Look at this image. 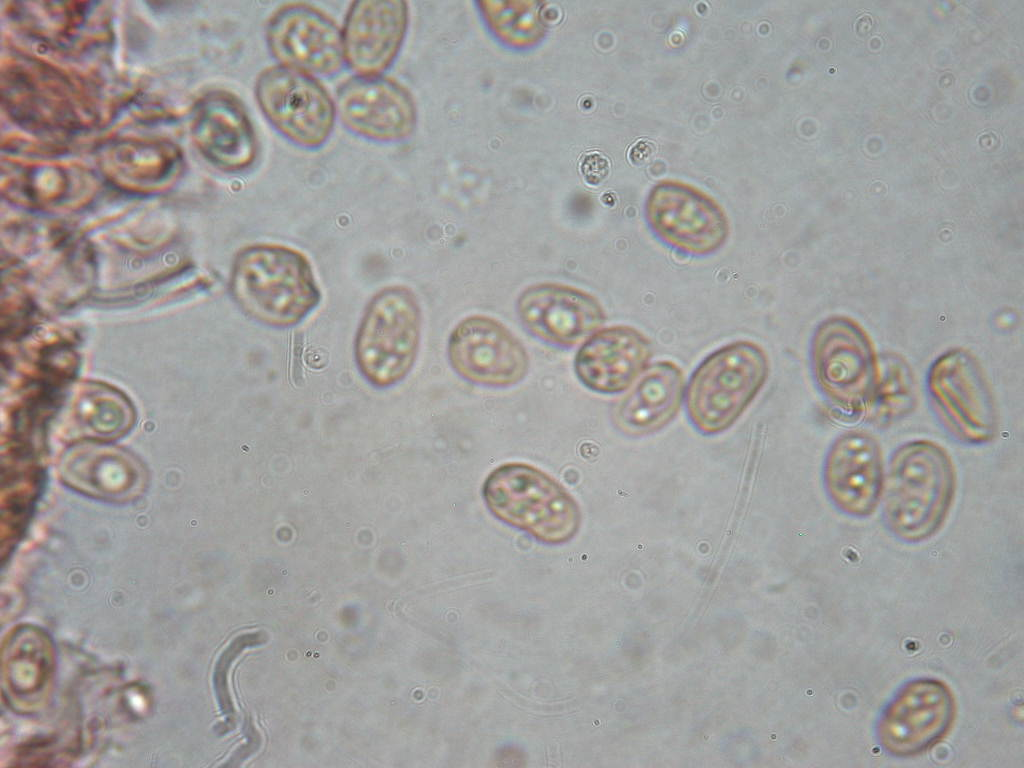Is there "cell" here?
Instances as JSON below:
<instances>
[{
    "instance_id": "6da1fadb",
    "label": "cell",
    "mask_w": 1024,
    "mask_h": 768,
    "mask_svg": "<svg viewBox=\"0 0 1024 768\" xmlns=\"http://www.w3.org/2000/svg\"><path fill=\"white\" fill-rule=\"evenodd\" d=\"M956 492V471L944 447L916 439L892 453L884 478L882 517L898 540L919 543L944 525Z\"/></svg>"
},
{
    "instance_id": "7a4b0ae2",
    "label": "cell",
    "mask_w": 1024,
    "mask_h": 768,
    "mask_svg": "<svg viewBox=\"0 0 1024 768\" xmlns=\"http://www.w3.org/2000/svg\"><path fill=\"white\" fill-rule=\"evenodd\" d=\"M0 90L7 117L30 134L67 139L94 128L100 119L84 85L34 57L16 56L3 64Z\"/></svg>"
},
{
    "instance_id": "3957f363",
    "label": "cell",
    "mask_w": 1024,
    "mask_h": 768,
    "mask_svg": "<svg viewBox=\"0 0 1024 768\" xmlns=\"http://www.w3.org/2000/svg\"><path fill=\"white\" fill-rule=\"evenodd\" d=\"M231 289L250 318L278 328L300 323L318 306L321 297L305 255L273 244L249 246L238 254Z\"/></svg>"
},
{
    "instance_id": "277c9868",
    "label": "cell",
    "mask_w": 1024,
    "mask_h": 768,
    "mask_svg": "<svg viewBox=\"0 0 1024 768\" xmlns=\"http://www.w3.org/2000/svg\"><path fill=\"white\" fill-rule=\"evenodd\" d=\"M482 499L491 515L539 542L561 544L579 531L576 499L554 477L523 462H506L485 478Z\"/></svg>"
},
{
    "instance_id": "5b68a950",
    "label": "cell",
    "mask_w": 1024,
    "mask_h": 768,
    "mask_svg": "<svg viewBox=\"0 0 1024 768\" xmlns=\"http://www.w3.org/2000/svg\"><path fill=\"white\" fill-rule=\"evenodd\" d=\"M768 375V356L756 342L737 340L715 349L685 384L688 422L703 436L727 431L759 394Z\"/></svg>"
},
{
    "instance_id": "8992f818",
    "label": "cell",
    "mask_w": 1024,
    "mask_h": 768,
    "mask_svg": "<svg viewBox=\"0 0 1024 768\" xmlns=\"http://www.w3.org/2000/svg\"><path fill=\"white\" fill-rule=\"evenodd\" d=\"M421 328V308L409 288L379 292L368 304L355 340L356 362L365 378L378 387L405 378L418 355Z\"/></svg>"
},
{
    "instance_id": "52a82bcc",
    "label": "cell",
    "mask_w": 1024,
    "mask_h": 768,
    "mask_svg": "<svg viewBox=\"0 0 1024 768\" xmlns=\"http://www.w3.org/2000/svg\"><path fill=\"white\" fill-rule=\"evenodd\" d=\"M254 94L269 124L293 145L316 150L330 138L335 101L315 77L279 64L270 66L257 76Z\"/></svg>"
},
{
    "instance_id": "ba28073f",
    "label": "cell",
    "mask_w": 1024,
    "mask_h": 768,
    "mask_svg": "<svg viewBox=\"0 0 1024 768\" xmlns=\"http://www.w3.org/2000/svg\"><path fill=\"white\" fill-rule=\"evenodd\" d=\"M448 361L463 380L487 388H508L529 371L522 341L501 321L474 314L460 320L447 342Z\"/></svg>"
},
{
    "instance_id": "9c48e42d",
    "label": "cell",
    "mask_w": 1024,
    "mask_h": 768,
    "mask_svg": "<svg viewBox=\"0 0 1024 768\" xmlns=\"http://www.w3.org/2000/svg\"><path fill=\"white\" fill-rule=\"evenodd\" d=\"M955 715L951 690L938 679L919 678L904 684L882 710L876 734L889 754L922 753L950 730Z\"/></svg>"
},
{
    "instance_id": "30bf717a",
    "label": "cell",
    "mask_w": 1024,
    "mask_h": 768,
    "mask_svg": "<svg viewBox=\"0 0 1024 768\" xmlns=\"http://www.w3.org/2000/svg\"><path fill=\"white\" fill-rule=\"evenodd\" d=\"M935 413L947 433L966 446L992 442L999 430L997 410L978 368L963 358H947L928 379Z\"/></svg>"
},
{
    "instance_id": "8fae6325",
    "label": "cell",
    "mask_w": 1024,
    "mask_h": 768,
    "mask_svg": "<svg viewBox=\"0 0 1024 768\" xmlns=\"http://www.w3.org/2000/svg\"><path fill=\"white\" fill-rule=\"evenodd\" d=\"M266 42L279 65L315 78L334 76L345 64L341 29L306 3L278 8L268 20Z\"/></svg>"
},
{
    "instance_id": "7c38bea8",
    "label": "cell",
    "mask_w": 1024,
    "mask_h": 768,
    "mask_svg": "<svg viewBox=\"0 0 1024 768\" xmlns=\"http://www.w3.org/2000/svg\"><path fill=\"white\" fill-rule=\"evenodd\" d=\"M6 12L25 38L58 53L83 54L111 38V17L102 2L14 1Z\"/></svg>"
},
{
    "instance_id": "4fadbf2b",
    "label": "cell",
    "mask_w": 1024,
    "mask_h": 768,
    "mask_svg": "<svg viewBox=\"0 0 1024 768\" xmlns=\"http://www.w3.org/2000/svg\"><path fill=\"white\" fill-rule=\"evenodd\" d=\"M646 216L654 236L684 257L715 254L729 234L726 217L717 204L683 186L656 188L647 201Z\"/></svg>"
},
{
    "instance_id": "5bb4252c",
    "label": "cell",
    "mask_w": 1024,
    "mask_h": 768,
    "mask_svg": "<svg viewBox=\"0 0 1024 768\" xmlns=\"http://www.w3.org/2000/svg\"><path fill=\"white\" fill-rule=\"evenodd\" d=\"M884 466L878 440L861 430L846 431L828 448L822 483L833 507L852 518H866L877 509L884 487Z\"/></svg>"
},
{
    "instance_id": "9a60e30c",
    "label": "cell",
    "mask_w": 1024,
    "mask_h": 768,
    "mask_svg": "<svg viewBox=\"0 0 1024 768\" xmlns=\"http://www.w3.org/2000/svg\"><path fill=\"white\" fill-rule=\"evenodd\" d=\"M518 319L533 338L556 348H571L600 329L606 314L591 293L561 283L526 287L516 301Z\"/></svg>"
},
{
    "instance_id": "2e32d148",
    "label": "cell",
    "mask_w": 1024,
    "mask_h": 768,
    "mask_svg": "<svg viewBox=\"0 0 1024 768\" xmlns=\"http://www.w3.org/2000/svg\"><path fill=\"white\" fill-rule=\"evenodd\" d=\"M334 101L343 126L368 141L396 143L409 137L415 127L416 110L410 94L383 75H355L345 80Z\"/></svg>"
},
{
    "instance_id": "e0dca14e",
    "label": "cell",
    "mask_w": 1024,
    "mask_h": 768,
    "mask_svg": "<svg viewBox=\"0 0 1024 768\" xmlns=\"http://www.w3.org/2000/svg\"><path fill=\"white\" fill-rule=\"evenodd\" d=\"M190 133L199 153L214 167L229 173L251 168L259 144L251 118L241 100L226 90L203 94L193 105Z\"/></svg>"
},
{
    "instance_id": "ac0fdd59",
    "label": "cell",
    "mask_w": 1024,
    "mask_h": 768,
    "mask_svg": "<svg viewBox=\"0 0 1024 768\" xmlns=\"http://www.w3.org/2000/svg\"><path fill=\"white\" fill-rule=\"evenodd\" d=\"M408 26V7L398 0L350 4L341 28L345 64L360 76L382 75L394 63Z\"/></svg>"
},
{
    "instance_id": "d6986e66",
    "label": "cell",
    "mask_w": 1024,
    "mask_h": 768,
    "mask_svg": "<svg viewBox=\"0 0 1024 768\" xmlns=\"http://www.w3.org/2000/svg\"><path fill=\"white\" fill-rule=\"evenodd\" d=\"M651 341L628 325L600 328L578 348L574 372L588 390L615 395L628 390L650 365Z\"/></svg>"
},
{
    "instance_id": "ffe728a7",
    "label": "cell",
    "mask_w": 1024,
    "mask_h": 768,
    "mask_svg": "<svg viewBox=\"0 0 1024 768\" xmlns=\"http://www.w3.org/2000/svg\"><path fill=\"white\" fill-rule=\"evenodd\" d=\"M96 166L113 185L133 192H154L172 184L184 168L173 142L154 137H115L95 151Z\"/></svg>"
},
{
    "instance_id": "44dd1931",
    "label": "cell",
    "mask_w": 1024,
    "mask_h": 768,
    "mask_svg": "<svg viewBox=\"0 0 1024 768\" xmlns=\"http://www.w3.org/2000/svg\"><path fill=\"white\" fill-rule=\"evenodd\" d=\"M684 391L683 371L675 362L650 364L615 405L613 423L629 437L655 434L675 419L683 405Z\"/></svg>"
},
{
    "instance_id": "7402d4cb",
    "label": "cell",
    "mask_w": 1024,
    "mask_h": 768,
    "mask_svg": "<svg viewBox=\"0 0 1024 768\" xmlns=\"http://www.w3.org/2000/svg\"><path fill=\"white\" fill-rule=\"evenodd\" d=\"M2 191L11 200L34 207H56L69 201L91 180L82 167L53 161H3Z\"/></svg>"
},
{
    "instance_id": "603a6c76",
    "label": "cell",
    "mask_w": 1024,
    "mask_h": 768,
    "mask_svg": "<svg viewBox=\"0 0 1024 768\" xmlns=\"http://www.w3.org/2000/svg\"><path fill=\"white\" fill-rule=\"evenodd\" d=\"M875 400L874 420L889 425L907 416L914 407V395L907 373L896 370L888 373L882 390Z\"/></svg>"
},
{
    "instance_id": "cb8c5ba5",
    "label": "cell",
    "mask_w": 1024,
    "mask_h": 768,
    "mask_svg": "<svg viewBox=\"0 0 1024 768\" xmlns=\"http://www.w3.org/2000/svg\"><path fill=\"white\" fill-rule=\"evenodd\" d=\"M609 161L598 152L586 154L581 161L580 170L590 184H599L609 173Z\"/></svg>"
},
{
    "instance_id": "d4e9b609",
    "label": "cell",
    "mask_w": 1024,
    "mask_h": 768,
    "mask_svg": "<svg viewBox=\"0 0 1024 768\" xmlns=\"http://www.w3.org/2000/svg\"><path fill=\"white\" fill-rule=\"evenodd\" d=\"M653 152V143L646 140H640L631 147L629 151V158L635 165H640L646 162L652 156Z\"/></svg>"
}]
</instances>
